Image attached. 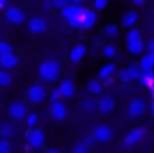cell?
<instances>
[{
  "mask_svg": "<svg viewBox=\"0 0 154 153\" xmlns=\"http://www.w3.org/2000/svg\"><path fill=\"white\" fill-rule=\"evenodd\" d=\"M117 73H119V67L115 65V63L113 61H105L102 67H100V71H98V76H96V79L100 80V83L103 84H111L113 80L117 79Z\"/></svg>",
  "mask_w": 154,
  "mask_h": 153,
  "instance_id": "3957f363",
  "label": "cell"
},
{
  "mask_svg": "<svg viewBox=\"0 0 154 153\" xmlns=\"http://www.w3.org/2000/svg\"><path fill=\"white\" fill-rule=\"evenodd\" d=\"M43 153H63V151H59V149H45Z\"/></svg>",
  "mask_w": 154,
  "mask_h": 153,
  "instance_id": "ee69618b",
  "label": "cell"
},
{
  "mask_svg": "<svg viewBox=\"0 0 154 153\" xmlns=\"http://www.w3.org/2000/svg\"><path fill=\"white\" fill-rule=\"evenodd\" d=\"M86 88H88V94H92V96H102L103 94V84L98 79H90Z\"/></svg>",
  "mask_w": 154,
  "mask_h": 153,
  "instance_id": "603a6c76",
  "label": "cell"
},
{
  "mask_svg": "<svg viewBox=\"0 0 154 153\" xmlns=\"http://www.w3.org/2000/svg\"><path fill=\"white\" fill-rule=\"evenodd\" d=\"M140 16L137 10H127L121 14V20H119V28H125V30H133V28H137V24H139Z\"/></svg>",
  "mask_w": 154,
  "mask_h": 153,
  "instance_id": "4fadbf2b",
  "label": "cell"
},
{
  "mask_svg": "<svg viewBox=\"0 0 154 153\" xmlns=\"http://www.w3.org/2000/svg\"><path fill=\"white\" fill-rule=\"evenodd\" d=\"M8 53H14L12 45L8 41H4V39H0V57H2V55H8Z\"/></svg>",
  "mask_w": 154,
  "mask_h": 153,
  "instance_id": "1f68e13d",
  "label": "cell"
},
{
  "mask_svg": "<svg viewBox=\"0 0 154 153\" xmlns=\"http://www.w3.org/2000/svg\"><path fill=\"white\" fill-rule=\"evenodd\" d=\"M139 83H140V86H144L146 90H150V94L154 98V73H143L140 79H139Z\"/></svg>",
  "mask_w": 154,
  "mask_h": 153,
  "instance_id": "7402d4cb",
  "label": "cell"
},
{
  "mask_svg": "<svg viewBox=\"0 0 154 153\" xmlns=\"http://www.w3.org/2000/svg\"><path fill=\"white\" fill-rule=\"evenodd\" d=\"M140 75H143V71H140L139 63H129L127 67L119 69V73H117V79H119L121 83H139Z\"/></svg>",
  "mask_w": 154,
  "mask_h": 153,
  "instance_id": "277c9868",
  "label": "cell"
},
{
  "mask_svg": "<svg viewBox=\"0 0 154 153\" xmlns=\"http://www.w3.org/2000/svg\"><path fill=\"white\" fill-rule=\"evenodd\" d=\"M20 67V57L18 53H8L0 57V69L4 71H12V69H18Z\"/></svg>",
  "mask_w": 154,
  "mask_h": 153,
  "instance_id": "ac0fdd59",
  "label": "cell"
},
{
  "mask_svg": "<svg viewBox=\"0 0 154 153\" xmlns=\"http://www.w3.org/2000/svg\"><path fill=\"white\" fill-rule=\"evenodd\" d=\"M109 6V0H92V10L98 14V12H103L105 8Z\"/></svg>",
  "mask_w": 154,
  "mask_h": 153,
  "instance_id": "4dcf8cb0",
  "label": "cell"
},
{
  "mask_svg": "<svg viewBox=\"0 0 154 153\" xmlns=\"http://www.w3.org/2000/svg\"><path fill=\"white\" fill-rule=\"evenodd\" d=\"M92 138L96 143H109L113 139V128L107 124H98V126L92 130Z\"/></svg>",
  "mask_w": 154,
  "mask_h": 153,
  "instance_id": "9c48e42d",
  "label": "cell"
},
{
  "mask_svg": "<svg viewBox=\"0 0 154 153\" xmlns=\"http://www.w3.org/2000/svg\"><path fill=\"white\" fill-rule=\"evenodd\" d=\"M37 73L43 83H55L60 76V63L55 61V59H45V61H41Z\"/></svg>",
  "mask_w": 154,
  "mask_h": 153,
  "instance_id": "6da1fadb",
  "label": "cell"
},
{
  "mask_svg": "<svg viewBox=\"0 0 154 153\" xmlns=\"http://www.w3.org/2000/svg\"><path fill=\"white\" fill-rule=\"evenodd\" d=\"M49 102L53 104V102H60V100H63V96H60V92H59V88H53V90L49 92Z\"/></svg>",
  "mask_w": 154,
  "mask_h": 153,
  "instance_id": "d6a6232c",
  "label": "cell"
},
{
  "mask_svg": "<svg viewBox=\"0 0 154 153\" xmlns=\"http://www.w3.org/2000/svg\"><path fill=\"white\" fill-rule=\"evenodd\" d=\"M137 63H139V67H140V71H143V73H154V65H152L150 57H148L146 53H144V55H140Z\"/></svg>",
  "mask_w": 154,
  "mask_h": 153,
  "instance_id": "4316f807",
  "label": "cell"
},
{
  "mask_svg": "<svg viewBox=\"0 0 154 153\" xmlns=\"http://www.w3.org/2000/svg\"><path fill=\"white\" fill-rule=\"evenodd\" d=\"M8 8V0H0V10H6Z\"/></svg>",
  "mask_w": 154,
  "mask_h": 153,
  "instance_id": "60d3db41",
  "label": "cell"
},
{
  "mask_svg": "<svg viewBox=\"0 0 154 153\" xmlns=\"http://www.w3.org/2000/svg\"><path fill=\"white\" fill-rule=\"evenodd\" d=\"M4 18H6L12 26H22V24L27 22L23 10H22V8H18V6H8L6 10H4Z\"/></svg>",
  "mask_w": 154,
  "mask_h": 153,
  "instance_id": "8fae6325",
  "label": "cell"
},
{
  "mask_svg": "<svg viewBox=\"0 0 154 153\" xmlns=\"http://www.w3.org/2000/svg\"><path fill=\"white\" fill-rule=\"evenodd\" d=\"M70 153H92L90 149H88V147L86 145H84V143L82 142H80V143H76V145L74 147H72V151Z\"/></svg>",
  "mask_w": 154,
  "mask_h": 153,
  "instance_id": "e575fe53",
  "label": "cell"
},
{
  "mask_svg": "<svg viewBox=\"0 0 154 153\" xmlns=\"http://www.w3.org/2000/svg\"><path fill=\"white\" fill-rule=\"evenodd\" d=\"M84 10H86L84 6H74V4H68V6H64L63 10H60V18H63L70 28L80 30V20H82V16H84Z\"/></svg>",
  "mask_w": 154,
  "mask_h": 153,
  "instance_id": "7a4b0ae2",
  "label": "cell"
},
{
  "mask_svg": "<svg viewBox=\"0 0 154 153\" xmlns=\"http://www.w3.org/2000/svg\"><path fill=\"white\" fill-rule=\"evenodd\" d=\"M49 116L53 120H57V122H64V120L68 118V108L66 104L60 100V102H53L49 106Z\"/></svg>",
  "mask_w": 154,
  "mask_h": 153,
  "instance_id": "5bb4252c",
  "label": "cell"
},
{
  "mask_svg": "<svg viewBox=\"0 0 154 153\" xmlns=\"http://www.w3.org/2000/svg\"><path fill=\"white\" fill-rule=\"evenodd\" d=\"M51 4H53V8H57V10H63L64 6H68V0H51Z\"/></svg>",
  "mask_w": 154,
  "mask_h": 153,
  "instance_id": "d590c367",
  "label": "cell"
},
{
  "mask_svg": "<svg viewBox=\"0 0 154 153\" xmlns=\"http://www.w3.org/2000/svg\"><path fill=\"white\" fill-rule=\"evenodd\" d=\"M10 84H12V75H10V71L0 69V88H6V86H10Z\"/></svg>",
  "mask_w": 154,
  "mask_h": 153,
  "instance_id": "f1b7e54d",
  "label": "cell"
},
{
  "mask_svg": "<svg viewBox=\"0 0 154 153\" xmlns=\"http://www.w3.org/2000/svg\"><path fill=\"white\" fill-rule=\"evenodd\" d=\"M115 98L111 94H102L98 100H96V112L98 116H109L113 110H115Z\"/></svg>",
  "mask_w": 154,
  "mask_h": 153,
  "instance_id": "ba28073f",
  "label": "cell"
},
{
  "mask_svg": "<svg viewBox=\"0 0 154 153\" xmlns=\"http://www.w3.org/2000/svg\"><path fill=\"white\" fill-rule=\"evenodd\" d=\"M26 26L29 30V34H43L47 30V20L43 16H31L26 22Z\"/></svg>",
  "mask_w": 154,
  "mask_h": 153,
  "instance_id": "9a60e30c",
  "label": "cell"
},
{
  "mask_svg": "<svg viewBox=\"0 0 154 153\" xmlns=\"http://www.w3.org/2000/svg\"><path fill=\"white\" fill-rule=\"evenodd\" d=\"M96 22H98V14H96L92 8H86L84 10V16H82V20H80V30H92V28L96 26Z\"/></svg>",
  "mask_w": 154,
  "mask_h": 153,
  "instance_id": "e0dca14e",
  "label": "cell"
},
{
  "mask_svg": "<svg viewBox=\"0 0 154 153\" xmlns=\"http://www.w3.org/2000/svg\"><path fill=\"white\" fill-rule=\"evenodd\" d=\"M144 45H146V51H154V35L148 37V41H144Z\"/></svg>",
  "mask_w": 154,
  "mask_h": 153,
  "instance_id": "74e56055",
  "label": "cell"
},
{
  "mask_svg": "<svg viewBox=\"0 0 154 153\" xmlns=\"http://www.w3.org/2000/svg\"><path fill=\"white\" fill-rule=\"evenodd\" d=\"M68 2H70V4H74V6H82V4L86 2V0H68Z\"/></svg>",
  "mask_w": 154,
  "mask_h": 153,
  "instance_id": "ab89813d",
  "label": "cell"
},
{
  "mask_svg": "<svg viewBox=\"0 0 154 153\" xmlns=\"http://www.w3.org/2000/svg\"><path fill=\"white\" fill-rule=\"evenodd\" d=\"M26 128L27 130H33V128H37V124H39V114H35V112H27V116H26Z\"/></svg>",
  "mask_w": 154,
  "mask_h": 153,
  "instance_id": "83f0119b",
  "label": "cell"
},
{
  "mask_svg": "<svg viewBox=\"0 0 154 153\" xmlns=\"http://www.w3.org/2000/svg\"><path fill=\"white\" fill-rule=\"evenodd\" d=\"M8 116H10V120H14V122H23L27 116V108L23 102H20V100H16V102H12L10 106H8Z\"/></svg>",
  "mask_w": 154,
  "mask_h": 153,
  "instance_id": "7c38bea8",
  "label": "cell"
},
{
  "mask_svg": "<svg viewBox=\"0 0 154 153\" xmlns=\"http://www.w3.org/2000/svg\"><path fill=\"white\" fill-rule=\"evenodd\" d=\"M135 39H143V31H140L139 28H133V30L127 31V35H125V43H127V41H135Z\"/></svg>",
  "mask_w": 154,
  "mask_h": 153,
  "instance_id": "f546056e",
  "label": "cell"
},
{
  "mask_svg": "<svg viewBox=\"0 0 154 153\" xmlns=\"http://www.w3.org/2000/svg\"><path fill=\"white\" fill-rule=\"evenodd\" d=\"M117 53H119V49H117L115 45H111V43H107V45L102 47V57L105 61H113V59L117 57Z\"/></svg>",
  "mask_w": 154,
  "mask_h": 153,
  "instance_id": "484cf974",
  "label": "cell"
},
{
  "mask_svg": "<svg viewBox=\"0 0 154 153\" xmlns=\"http://www.w3.org/2000/svg\"><path fill=\"white\" fill-rule=\"evenodd\" d=\"M144 138H146V130H144L143 126H137V128H133V130H129L127 134H125L123 145L125 147H135V145H139L140 142H144Z\"/></svg>",
  "mask_w": 154,
  "mask_h": 153,
  "instance_id": "8992f818",
  "label": "cell"
},
{
  "mask_svg": "<svg viewBox=\"0 0 154 153\" xmlns=\"http://www.w3.org/2000/svg\"><path fill=\"white\" fill-rule=\"evenodd\" d=\"M41 10L43 12H53V10H55L53 4H51V0H43V2H41Z\"/></svg>",
  "mask_w": 154,
  "mask_h": 153,
  "instance_id": "8d00e7d4",
  "label": "cell"
},
{
  "mask_svg": "<svg viewBox=\"0 0 154 153\" xmlns=\"http://www.w3.org/2000/svg\"><path fill=\"white\" fill-rule=\"evenodd\" d=\"M131 2H133V4H135V6H143V4H144V2H146V0H131Z\"/></svg>",
  "mask_w": 154,
  "mask_h": 153,
  "instance_id": "b9f144b4",
  "label": "cell"
},
{
  "mask_svg": "<svg viewBox=\"0 0 154 153\" xmlns=\"http://www.w3.org/2000/svg\"><path fill=\"white\" fill-rule=\"evenodd\" d=\"M150 28H152V31H154V18H152V22H150Z\"/></svg>",
  "mask_w": 154,
  "mask_h": 153,
  "instance_id": "bcb514c9",
  "label": "cell"
},
{
  "mask_svg": "<svg viewBox=\"0 0 154 153\" xmlns=\"http://www.w3.org/2000/svg\"><path fill=\"white\" fill-rule=\"evenodd\" d=\"M150 116L154 118V98H152V102H150Z\"/></svg>",
  "mask_w": 154,
  "mask_h": 153,
  "instance_id": "f6af8a7d",
  "label": "cell"
},
{
  "mask_svg": "<svg viewBox=\"0 0 154 153\" xmlns=\"http://www.w3.org/2000/svg\"><path fill=\"white\" fill-rule=\"evenodd\" d=\"M26 142H27V145L33 147V149H43V147H45V134H43L39 128L27 130L26 132Z\"/></svg>",
  "mask_w": 154,
  "mask_h": 153,
  "instance_id": "30bf717a",
  "label": "cell"
},
{
  "mask_svg": "<svg viewBox=\"0 0 154 153\" xmlns=\"http://www.w3.org/2000/svg\"><path fill=\"white\" fill-rule=\"evenodd\" d=\"M146 100L140 98V96H135L127 102V116L129 118H143L146 114Z\"/></svg>",
  "mask_w": 154,
  "mask_h": 153,
  "instance_id": "5b68a950",
  "label": "cell"
},
{
  "mask_svg": "<svg viewBox=\"0 0 154 153\" xmlns=\"http://www.w3.org/2000/svg\"><path fill=\"white\" fill-rule=\"evenodd\" d=\"M14 134H16V128L10 122H0V139L10 142V138H14Z\"/></svg>",
  "mask_w": 154,
  "mask_h": 153,
  "instance_id": "cb8c5ba5",
  "label": "cell"
},
{
  "mask_svg": "<svg viewBox=\"0 0 154 153\" xmlns=\"http://www.w3.org/2000/svg\"><path fill=\"white\" fill-rule=\"evenodd\" d=\"M82 143H84V145H86V147H88V149H90V147H92V145H94V143H96V142H94V138H92V134H90V135H88V138H86V139H84V142H82Z\"/></svg>",
  "mask_w": 154,
  "mask_h": 153,
  "instance_id": "f35d334b",
  "label": "cell"
},
{
  "mask_svg": "<svg viewBox=\"0 0 154 153\" xmlns=\"http://www.w3.org/2000/svg\"><path fill=\"white\" fill-rule=\"evenodd\" d=\"M27 102L33 104V106H37V104H43L47 100V88L43 86V84H31L29 88H27Z\"/></svg>",
  "mask_w": 154,
  "mask_h": 153,
  "instance_id": "52a82bcc",
  "label": "cell"
},
{
  "mask_svg": "<svg viewBox=\"0 0 154 153\" xmlns=\"http://www.w3.org/2000/svg\"><path fill=\"white\" fill-rule=\"evenodd\" d=\"M146 55L150 57V61H152V65H154V51H146Z\"/></svg>",
  "mask_w": 154,
  "mask_h": 153,
  "instance_id": "7bdbcfd3",
  "label": "cell"
},
{
  "mask_svg": "<svg viewBox=\"0 0 154 153\" xmlns=\"http://www.w3.org/2000/svg\"><path fill=\"white\" fill-rule=\"evenodd\" d=\"M0 153H12V143L8 139H0Z\"/></svg>",
  "mask_w": 154,
  "mask_h": 153,
  "instance_id": "836d02e7",
  "label": "cell"
},
{
  "mask_svg": "<svg viewBox=\"0 0 154 153\" xmlns=\"http://www.w3.org/2000/svg\"><path fill=\"white\" fill-rule=\"evenodd\" d=\"M127 47V53L133 55V57H140L146 51V45H144V39H135V41H127L125 43Z\"/></svg>",
  "mask_w": 154,
  "mask_h": 153,
  "instance_id": "d6986e66",
  "label": "cell"
},
{
  "mask_svg": "<svg viewBox=\"0 0 154 153\" xmlns=\"http://www.w3.org/2000/svg\"><path fill=\"white\" fill-rule=\"evenodd\" d=\"M86 53H88V47L82 45V43H78V45H74L68 51V59H70V63H80L86 57Z\"/></svg>",
  "mask_w": 154,
  "mask_h": 153,
  "instance_id": "ffe728a7",
  "label": "cell"
},
{
  "mask_svg": "<svg viewBox=\"0 0 154 153\" xmlns=\"http://www.w3.org/2000/svg\"><path fill=\"white\" fill-rule=\"evenodd\" d=\"M102 35H103V37H109V39L119 37V24H113V22L105 24L103 30H102Z\"/></svg>",
  "mask_w": 154,
  "mask_h": 153,
  "instance_id": "44dd1931",
  "label": "cell"
},
{
  "mask_svg": "<svg viewBox=\"0 0 154 153\" xmlns=\"http://www.w3.org/2000/svg\"><path fill=\"white\" fill-rule=\"evenodd\" d=\"M57 88H59V92H60L63 98H72V96L76 94V84H74L72 79H63Z\"/></svg>",
  "mask_w": 154,
  "mask_h": 153,
  "instance_id": "2e32d148",
  "label": "cell"
},
{
  "mask_svg": "<svg viewBox=\"0 0 154 153\" xmlns=\"http://www.w3.org/2000/svg\"><path fill=\"white\" fill-rule=\"evenodd\" d=\"M78 108H80L82 114H94V112H96V98H84V100H80Z\"/></svg>",
  "mask_w": 154,
  "mask_h": 153,
  "instance_id": "d4e9b609",
  "label": "cell"
}]
</instances>
